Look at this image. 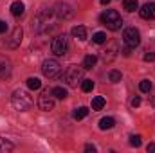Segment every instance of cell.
I'll return each instance as SVG.
<instances>
[{
    "instance_id": "52a82bcc",
    "label": "cell",
    "mask_w": 155,
    "mask_h": 153,
    "mask_svg": "<svg viewBox=\"0 0 155 153\" xmlns=\"http://www.w3.org/2000/svg\"><path fill=\"white\" fill-rule=\"evenodd\" d=\"M52 13H54L60 20H69V18L74 16V9H72V5L67 4V2H58V4L54 5Z\"/></svg>"
},
{
    "instance_id": "e575fe53",
    "label": "cell",
    "mask_w": 155,
    "mask_h": 153,
    "mask_svg": "<svg viewBox=\"0 0 155 153\" xmlns=\"http://www.w3.org/2000/svg\"><path fill=\"white\" fill-rule=\"evenodd\" d=\"M99 2H101L103 5H108V4H110V0H99Z\"/></svg>"
},
{
    "instance_id": "7402d4cb",
    "label": "cell",
    "mask_w": 155,
    "mask_h": 153,
    "mask_svg": "<svg viewBox=\"0 0 155 153\" xmlns=\"http://www.w3.org/2000/svg\"><path fill=\"white\" fill-rule=\"evenodd\" d=\"M87 115H88V108L87 106H79V108L74 110V119H78V121L79 119H85Z\"/></svg>"
},
{
    "instance_id": "44dd1931",
    "label": "cell",
    "mask_w": 155,
    "mask_h": 153,
    "mask_svg": "<svg viewBox=\"0 0 155 153\" xmlns=\"http://www.w3.org/2000/svg\"><path fill=\"white\" fill-rule=\"evenodd\" d=\"M25 83H27V86H29L31 90H40V88H41V81H40L38 77H29Z\"/></svg>"
},
{
    "instance_id": "ac0fdd59",
    "label": "cell",
    "mask_w": 155,
    "mask_h": 153,
    "mask_svg": "<svg viewBox=\"0 0 155 153\" xmlns=\"http://www.w3.org/2000/svg\"><path fill=\"white\" fill-rule=\"evenodd\" d=\"M51 94H52L56 99H65V97H67V90H65L63 86H54V88L51 90Z\"/></svg>"
},
{
    "instance_id": "603a6c76",
    "label": "cell",
    "mask_w": 155,
    "mask_h": 153,
    "mask_svg": "<svg viewBox=\"0 0 155 153\" xmlns=\"http://www.w3.org/2000/svg\"><path fill=\"white\" fill-rule=\"evenodd\" d=\"M92 88H94V81L92 79H83L81 81V90L83 92H90Z\"/></svg>"
},
{
    "instance_id": "30bf717a",
    "label": "cell",
    "mask_w": 155,
    "mask_h": 153,
    "mask_svg": "<svg viewBox=\"0 0 155 153\" xmlns=\"http://www.w3.org/2000/svg\"><path fill=\"white\" fill-rule=\"evenodd\" d=\"M22 38H24V31H22V27L18 25V27H15V29L11 31V34H9V38H7V47H9V49H18L20 43H22Z\"/></svg>"
},
{
    "instance_id": "5b68a950",
    "label": "cell",
    "mask_w": 155,
    "mask_h": 153,
    "mask_svg": "<svg viewBox=\"0 0 155 153\" xmlns=\"http://www.w3.org/2000/svg\"><path fill=\"white\" fill-rule=\"evenodd\" d=\"M117 52H119V43H117L116 40H110V41L107 43V49H103V50H101L99 58H101V61H103V63H110V61H114V60H116Z\"/></svg>"
},
{
    "instance_id": "836d02e7",
    "label": "cell",
    "mask_w": 155,
    "mask_h": 153,
    "mask_svg": "<svg viewBox=\"0 0 155 153\" xmlns=\"http://www.w3.org/2000/svg\"><path fill=\"white\" fill-rule=\"evenodd\" d=\"M152 103H153V106H155V88H153V92H152Z\"/></svg>"
},
{
    "instance_id": "7a4b0ae2",
    "label": "cell",
    "mask_w": 155,
    "mask_h": 153,
    "mask_svg": "<svg viewBox=\"0 0 155 153\" xmlns=\"http://www.w3.org/2000/svg\"><path fill=\"white\" fill-rule=\"evenodd\" d=\"M101 24L107 25V29H110V31H119L123 25V18L116 9H107L101 15Z\"/></svg>"
},
{
    "instance_id": "d4e9b609",
    "label": "cell",
    "mask_w": 155,
    "mask_h": 153,
    "mask_svg": "<svg viewBox=\"0 0 155 153\" xmlns=\"http://www.w3.org/2000/svg\"><path fill=\"white\" fill-rule=\"evenodd\" d=\"M92 41H94V43H97V45H101V43H105V41H107V34H105V33H96V34L92 36Z\"/></svg>"
},
{
    "instance_id": "9a60e30c",
    "label": "cell",
    "mask_w": 155,
    "mask_h": 153,
    "mask_svg": "<svg viewBox=\"0 0 155 153\" xmlns=\"http://www.w3.org/2000/svg\"><path fill=\"white\" fill-rule=\"evenodd\" d=\"M114 124H116V121H114V117H103L101 121H99V130H110V128H114Z\"/></svg>"
},
{
    "instance_id": "f546056e",
    "label": "cell",
    "mask_w": 155,
    "mask_h": 153,
    "mask_svg": "<svg viewBox=\"0 0 155 153\" xmlns=\"http://www.w3.org/2000/svg\"><path fill=\"white\" fill-rule=\"evenodd\" d=\"M121 52H123L124 56H130V54H132V47H128V45H126V47H124V49H123Z\"/></svg>"
},
{
    "instance_id": "7c38bea8",
    "label": "cell",
    "mask_w": 155,
    "mask_h": 153,
    "mask_svg": "<svg viewBox=\"0 0 155 153\" xmlns=\"http://www.w3.org/2000/svg\"><path fill=\"white\" fill-rule=\"evenodd\" d=\"M11 76V65L5 60H0V79H7Z\"/></svg>"
},
{
    "instance_id": "cb8c5ba5",
    "label": "cell",
    "mask_w": 155,
    "mask_h": 153,
    "mask_svg": "<svg viewBox=\"0 0 155 153\" xmlns=\"http://www.w3.org/2000/svg\"><path fill=\"white\" fill-rule=\"evenodd\" d=\"M139 90H141V92H144V94H146V92H150V90H152V81H150V79L141 81V83H139Z\"/></svg>"
},
{
    "instance_id": "4dcf8cb0",
    "label": "cell",
    "mask_w": 155,
    "mask_h": 153,
    "mask_svg": "<svg viewBox=\"0 0 155 153\" xmlns=\"http://www.w3.org/2000/svg\"><path fill=\"white\" fill-rule=\"evenodd\" d=\"M85 151L94 153V151H96V146H92V144H87V146H85Z\"/></svg>"
},
{
    "instance_id": "4316f807",
    "label": "cell",
    "mask_w": 155,
    "mask_h": 153,
    "mask_svg": "<svg viewBox=\"0 0 155 153\" xmlns=\"http://www.w3.org/2000/svg\"><path fill=\"white\" fill-rule=\"evenodd\" d=\"M130 146L139 148V146H141V137H139V135H132V137H130Z\"/></svg>"
},
{
    "instance_id": "9c48e42d",
    "label": "cell",
    "mask_w": 155,
    "mask_h": 153,
    "mask_svg": "<svg viewBox=\"0 0 155 153\" xmlns=\"http://www.w3.org/2000/svg\"><path fill=\"white\" fill-rule=\"evenodd\" d=\"M38 108L43 112H51L54 108V96L51 94V90H43L38 97Z\"/></svg>"
},
{
    "instance_id": "ffe728a7",
    "label": "cell",
    "mask_w": 155,
    "mask_h": 153,
    "mask_svg": "<svg viewBox=\"0 0 155 153\" xmlns=\"http://www.w3.org/2000/svg\"><path fill=\"white\" fill-rule=\"evenodd\" d=\"M103 106H105V97L96 96V97L92 99V110H101Z\"/></svg>"
},
{
    "instance_id": "e0dca14e",
    "label": "cell",
    "mask_w": 155,
    "mask_h": 153,
    "mask_svg": "<svg viewBox=\"0 0 155 153\" xmlns=\"http://www.w3.org/2000/svg\"><path fill=\"white\" fill-rule=\"evenodd\" d=\"M123 7L128 13H134L135 9H139V2L137 0H123Z\"/></svg>"
},
{
    "instance_id": "277c9868",
    "label": "cell",
    "mask_w": 155,
    "mask_h": 153,
    "mask_svg": "<svg viewBox=\"0 0 155 153\" xmlns=\"http://www.w3.org/2000/svg\"><path fill=\"white\" fill-rule=\"evenodd\" d=\"M41 72H43V76L45 77L54 79V77L60 76V72H61V65H60L56 60H45L43 65H41Z\"/></svg>"
},
{
    "instance_id": "3957f363",
    "label": "cell",
    "mask_w": 155,
    "mask_h": 153,
    "mask_svg": "<svg viewBox=\"0 0 155 153\" xmlns=\"http://www.w3.org/2000/svg\"><path fill=\"white\" fill-rule=\"evenodd\" d=\"M83 65L81 67H78V65H69L67 67V70L63 72V81L69 85V86H78V83H81L83 81Z\"/></svg>"
},
{
    "instance_id": "8992f818",
    "label": "cell",
    "mask_w": 155,
    "mask_h": 153,
    "mask_svg": "<svg viewBox=\"0 0 155 153\" xmlns=\"http://www.w3.org/2000/svg\"><path fill=\"white\" fill-rule=\"evenodd\" d=\"M123 41H124L128 47L135 49V47H139V43H141V33H139L135 27H128V29H124V33H123Z\"/></svg>"
},
{
    "instance_id": "2e32d148",
    "label": "cell",
    "mask_w": 155,
    "mask_h": 153,
    "mask_svg": "<svg viewBox=\"0 0 155 153\" xmlns=\"http://www.w3.org/2000/svg\"><path fill=\"white\" fill-rule=\"evenodd\" d=\"M96 61H97V58H96L94 54L85 56V60H83V69H85V70H90V69L96 65Z\"/></svg>"
},
{
    "instance_id": "6da1fadb",
    "label": "cell",
    "mask_w": 155,
    "mask_h": 153,
    "mask_svg": "<svg viewBox=\"0 0 155 153\" xmlns=\"http://www.w3.org/2000/svg\"><path fill=\"white\" fill-rule=\"evenodd\" d=\"M11 105L18 110V112H27L33 108V97L29 96V92L25 90H15L11 96Z\"/></svg>"
},
{
    "instance_id": "5bb4252c",
    "label": "cell",
    "mask_w": 155,
    "mask_h": 153,
    "mask_svg": "<svg viewBox=\"0 0 155 153\" xmlns=\"http://www.w3.org/2000/svg\"><path fill=\"white\" fill-rule=\"evenodd\" d=\"M71 33H72V36H74V38L81 40V41H83V40H87V29H85L83 25H74Z\"/></svg>"
},
{
    "instance_id": "1f68e13d",
    "label": "cell",
    "mask_w": 155,
    "mask_h": 153,
    "mask_svg": "<svg viewBox=\"0 0 155 153\" xmlns=\"http://www.w3.org/2000/svg\"><path fill=\"white\" fill-rule=\"evenodd\" d=\"M5 29H7V24L0 20V34H2V33H5Z\"/></svg>"
},
{
    "instance_id": "4fadbf2b",
    "label": "cell",
    "mask_w": 155,
    "mask_h": 153,
    "mask_svg": "<svg viewBox=\"0 0 155 153\" xmlns=\"http://www.w3.org/2000/svg\"><path fill=\"white\" fill-rule=\"evenodd\" d=\"M24 9H25V5H24L20 0H15V2L11 4V15H13V16H22V15H24Z\"/></svg>"
},
{
    "instance_id": "f1b7e54d",
    "label": "cell",
    "mask_w": 155,
    "mask_h": 153,
    "mask_svg": "<svg viewBox=\"0 0 155 153\" xmlns=\"http://www.w3.org/2000/svg\"><path fill=\"white\" fill-rule=\"evenodd\" d=\"M139 105H141V97H139V96H135V97L132 99V106H134V108H137Z\"/></svg>"
},
{
    "instance_id": "d6986e66",
    "label": "cell",
    "mask_w": 155,
    "mask_h": 153,
    "mask_svg": "<svg viewBox=\"0 0 155 153\" xmlns=\"http://www.w3.org/2000/svg\"><path fill=\"white\" fill-rule=\"evenodd\" d=\"M13 148H15V144H13V142H9L7 139H2V137H0V153L11 151Z\"/></svg>"
},
{
    "instance_id": "d6a6232c",
    "label": "cell",
    "mask_w": 155,
    "mask_h": 153,
    "mask_svg": "<svg viewBox=\"0 0 155 153\" xmlns=\"http://www.w3.org/2000/svg\"><path fill=\"white\" fill-rule=\"evenodd\" d=\"M146 150H148V153H150V151H155V142H150V144L146 146Z\"/></svg>"
},
{
    "instance_id": "ba28073f",
    "label": "cell",
    "mask_w": 155,
    "mask_h": 153,
    "mask_svg": "<svg viewBox=\"0 0 155 153\" xmlns=\"http://www.w3.org/2000/svg\"><path fill=\"white\" fill-rule=\"evenodd\" d=\"M67 49H69V40H67L65 34H60V36H56V38L51 41V50L56 56H63L67 52Z\"/></svg>"
},
{
    "instance_id": "8fae6325",
    "label": "cell",
    "mask_w": 155,
    "mask_h": 153,
    "mask_svg": "<svg viewBox=\"0 0 155 153\" xmlns=\"http://www.w3.org/2000/svg\"><path fill=\"white\" fill-rule=\"evenodd\" d=\"M139 15H141V18H144V20H153L155 18V4H152V2L144 4V5L139 9Z\"/></svg>"
},
{
    "instance_id": "484cf974",
    "label": "cell",
    "mask_w": 155,
    "mask_h": 153,
    "mask_svg": "<svg viewBox=\"0 0 155 153\" xmlns=\"http://www.w3.org/2000/svg\"><path fill=\"white\" fill-rule=\"evenodd\" d=\"M108 79H110L112 83H119V81H121V72H119V70H110V72H108Z\"/></svg>"
},
{
    "instance_id": "83f0119b",
    "label": "cell",
    "mask_w": 155,
    "mask_h": 153,
    "mask_svg": "<svg viewBox=\"0 0 155 153\" xmlns=\"http://www.w3.org/2000/svg\"><path fill=\"white\" fill-rule=\"evenodd\" d=\"M144 61H155V52H146L144 54Z\"/></svg>"
}]
</instances>
